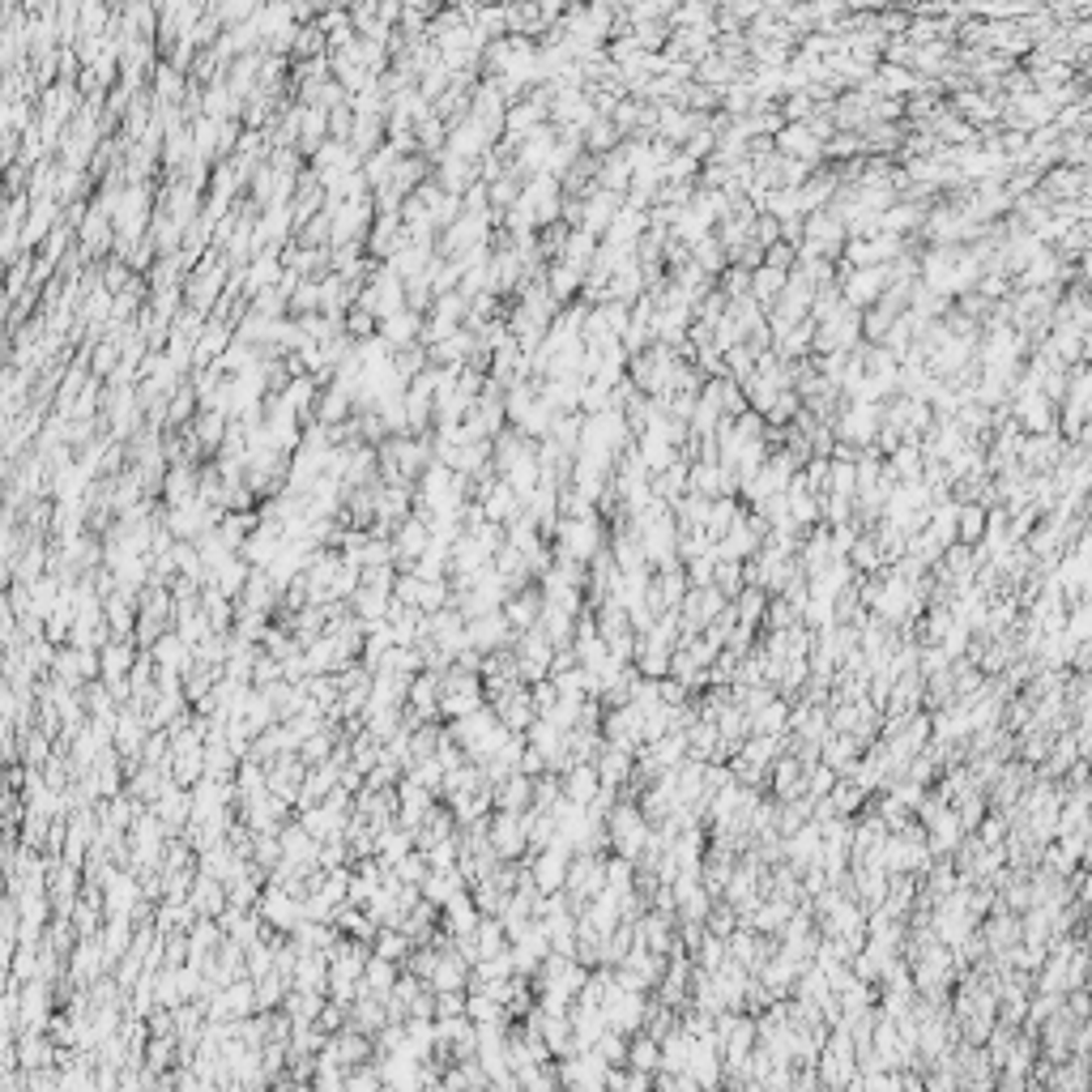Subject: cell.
I'll list each match as a JSON object with an SVG mask.
<instances>
[{"label":"cell","instance_id":"cell-30","mask_svg":"<svg viewBox=\"0 0 1092 1092\" xmlns=\"http://www.w3.org/2000/svg\"><path fill=\"white\" fill-rule=\"evenodd\" d=\"M786 287H789V274H782V269H769V265H760L756 274H751V300H756L760 307L764 303H777L786 295Z\"/></svg>","mask_w":1092,"mask_h":1092},{"label":"cell","instance_id":"cell-16","mask_svg":"<svg viewBox=\"0 0 1092 1092\" xmlns=\"http://www.w3.org/2000/svg\"><path fill=\"white\" fill-rule=\"evenodd\" d=\"M231 415H222V410H201V415H196V423H192V435H196V444L205 448V457L214 461L218 457V448L226 444V431H231Z\"/></svg>","mask_w":1092,"mask_h":1092},{"label":"cell","instance_id":"cell-44","mask_svg":"<svg viewBox=\"0 0 1092 1092\" xmlns=\"http://www.w3.org/2000/svg\"><path fill=\"white\" fill-rule=\"evenodd\" d=\"M439 947H415V956L406 960V973H415V977H423V982H431V973H435V964H439Z\"/></svg>","mask_w":1092,"mask_h":1092},{"label":"cell","instance_id":"cell-19","mask_svg":"<svg viewBox=\"0 0 1092 1092\" xmlns=\"http://www.w3.org/2000/svg\"><path fill=\"white\" fill-rule=\"evenodd\" d=\"M350 419H354V397L337 385H324L320 402H316V423H324V427H346Z\"/></svg>","mask_w":1092,"mask_h":1092},{"label":"cell","instance_id":"cell-24","mask_svg":"<svg viewBox=\"0 0 1092 1092\" xmlns=\"http://www.w3.org/2000/svg\"><path fill=\"white\" fill-rule=\"evenodd\" d=\"M598 764V777H602V786L606 789H615V786H628L632 782V751H623V747H611L606 743L602 747V756L593 760Z\"/></svg>","mask_w":1092,"mask_h":1092},{"label":"cell","instance_id":"cell-6","mask_svg":"<svg viewBox=\"0 0 1092 1092\" xmlns=\"http://www.w3.org/2000/svg\"><path fill=\"white\" fill-rule=\"evenodd\" d=\"M431 806H435V793L423 789L419 782H410V777H402V786H397V824L415 832L423 819L431 815Z\"/></svg>","mask_w":1092,"mask_h":1092},{"label":"cell","instance_id":"cell-18","mask_svg":"<svg viewBox=\"0 0 1092 1092\" xmlns=\"http://www.w3.org/2000/svg\"><path fill=\"white\" fill-rule=\"evenodd\" d=\"M495 793V811H513V815H525V811H534V782L530 777H508V782L500 786H491Z\"/></svg>","mask_w":1092,"mask_h":1092},{"label":"cell","instance_id":"cell-38","mask_svg":"<svg viewBox=\"0 0 1092 1092\" xmlns=\"http://www.w3.org/2000/svg\"><path fill=\"white\" fill-rule=\"evenodd\" d=\"M163 354H167V363H172L183 380L192 376V354H196V342H192V337H180V333H172V342H167V350H163Z\"/></svg>","mask_w":1092,"mask_h":1092},{"label":"cell","instance_id":"cell-35","mask_svg":"<svg viewBox=\"0 0 1092 1092\" xmlns=\"http://www.w3.org/2000/svg\"><path fill=\"white\" fill-rule=\"evenodd\" d=\"M628 1067L641 1071V1075H654L662 1067V1041L658 1037H636L632 1054H628Z\"/></svg>","mask_w":1092,"mask_h":1092},{"label":"cell","instance_id":"cell-33","mask_svg":"<svg viewBox=\"0 0 1092 1092\" xmlns=\"http://www.w3.org/2000/svg\"><path fill=\"white\" fill-rule=\"evenodd\" d=\"M691 261H696L704 274H726V269H730V252H726V244H721L717 235H708V239H700V244L691 248Z\"/></svg>","mask_w":1092,"mask_h":1092},{"label":"cell","instance_id":"cell-40","mask_svg":"<svg viewBox=\"0 0 1092 1092\" xmlns=\"http://www.w3.org/2000/svg\"><path fill=\"white\" fill-rule=\"evenodd\" d=\"M726 947H730V952H734V960H739V964H743V969H760V964H764V947H760L756 939H751V934H747V930H739V934H730V943H726Z\"/></svg>","mask_w":1092,"mask_h":1092},{"label":"cell","instance_id":"cell-26","mask_svg":"<svg viewBox=\"0 0 1092 1092\" xmlns=\"http://www.w3.org/2000/svg\"><path fill=\"white\" fill-rule=\"evenodd\" d=\"M346 1029H354V1032H363V1037H376L380 1029H389V1007L380 1003V999H359L350 1007V1025Z\"/></svg>","mask_w":1092,"mask_h":1092},{"label":"cell","instance_id":"cell-32","mask_svg":"<svg viewBox=\"0 0 1092 1092\" xmlns=\"http://www.w3.org/2000/svg\"><path fill=\"white\" fill-rule=\"evenodd\" d=\"M474 939H478V952H482V960H491V956H504L508 947V930H504V921L500 917H482L478 921V930H474Z\"/></svg>","mask_w":1092,"mask_h":1092},{"label":"cell","instance_id":"cell-34","mask_svg":"<svg viewBox=\"0 0 1092 1092\" xmlns=\"http://www.w3.org/2000/svg\"><path fill=\"white\" fill-rule=\"evenodd\" d=\"M465 1016H470L474 1025H508V1007L495 1003L487 990H470V1007H465Z\"/></svg>","mask_w":1092,"mask_h":1092},{"label":"cell","instance_id":"cell-25","mask_svg":"<svg viewBox=\"0 0 1092 1092\" xmlns=\"http://www.w3.org/2000/svg\"><path fill=\"white\" fill-rule=\"evenodd\" d=\"M598 235H589V231H568V239H563V252H559V261L563 265H572L580 269V274H589L593 261H598Z\"/></svg>","mask_w":1092,"mask_h":1092},{"label":"cell","instance_id":"cell-47","mask_svg":"<svg viewBox=\"0 0 1092 1092\" xmlns=\"http://www.w3.org/2000/svg\"><path fill=\"white\" fill-rule=\"evenodd\" d=\"M867 1088H871V1092H901V1080H892V1075H875Z\"/></svg>","mask_w":1092,"mask_h":1092},{"label":"cell","instance_id":"cell-46","mask_svg":"<svg viewBox=\"0 0 1092 1092\" xmlns=\"http://www.w3.org/2000/svg\"><path fill=\"white\" fill-rule=\"evenodd\" d=\"M530 696H534V708H538V717H546L550 708L559 704V687H555V683H550V678H546V683H534V687H530Z\"/></svg>","mask_w":1092,"mask_h":1092},{"label":"cell","instance_id":"cell-27","mask_svg":"<svg viewBox=\"0 0 1092 1092\" xmlns=\"http://www.w3.org/2000/svg\"><path fill=\"white\" fill-rule=\"evenodd\" d=\"M415 137H419V154L423 159H431V167H435V159L448 150V120H439L431 111V116H423L415 124Z\"/></svg>","mask_w":1092,"mask_h":1092},{"label":"cell","instance_id":"cell-41","mask_svg":"<svg viewBox=\"0 0 1092 1092\" xmlns=\"http://www.w3.org/2000/svg\"><path fill=\"white\" fill-rule=\"evenodd\" d=\"M393 875L402 879L406 888H423V879L431 875V867H427V854H419V849H415V854H410V858H402V862H397V867H393Z\"/></svg>","mask_w":1092,"mask_h":1092},{"label":"cell","instance_id":"cell-4","mask_svg":"<svg viewBox=\"0 0 1092 1092\" xmlns=\"http://www.w3.org/2000/svg\"><path fill=\"white\" fill-rule=\"evenodd\" d=\"M530 871H534V884L543 897H559L568 888V871H572V854L559 845L543 849V854H530Z\"/></svg>","mask_w":1092,"mask_h":1092},{"label":"cell","instance_id":"cell-42","mask_svg":"<svg viewBox=\"0 0 1092 1092\" xmlns=\"http://www.w3.org/2000/svg\"><path fill=\"white\" fill-rule=\"evenodd\" d=\"M406 777H410V782H419L423 789H431V793H444V769H439L435 756H431V760H419Z\"/></svg>","mask_w":1092,"mask_h":1092},{"label":"cell","instance_id":"cell-23","mask_svg":"<svg viewBox=\"0 0 1092 1092\" xmlns=\"http://www.w3.org/2000/svg\"><path fill=\"white\" fill-rule=\"evenodd\" d=\"M295 990L329 995V956H324V952H303L300 956V969H295Z\"/></svg>","mask_w":1092,"mask_h":1092},{"label":"cell","instance_id":"cell-12","mask_svg":"<svg viewBox=\"0 0 1092 1092\" xmlns=\"http://www.w3.org/2000/svg\"><path fill=\"white\" fill-rule=\"evenodd\" d=\"M482 513H487V521H491V525H504V530H508V525H513V521H521V517H525V500L513 491V482H504V478H500V482H495V487H491L487 500H482Z\"/></svg>","mask_w":1092,"mask_h":1092},{"label":"cell","instance_id":"cell-21","mask_svg":"<svg viewBox=\"0 0 1092 1092\" xmlns=\"http://www.w3.org/2000/svg\"><path fill=\"white\" fill-rule=\"evenodd\" d=\"M470 982H474V969L457 952L439 956L435 973H431V990H435V995H444V990H470Z\"/></svg>","mask_w":1092,"mask_h":1092},{"label":"cell","instance_id":"cell-10","mask_svg":"<svg viewBox=\"0 0 1092 1092\" xmlns=\"http://www.w3.org/2000/svg\"><path fill=\"white\" fill-rule=\"evenodd\" d=\"M192 913L201 917V921H218L226 910H231V897H226V884L222 879H209V875H196V884H192Z\"/></svg>","mask_w":1092,"mask_h":1092},{"label":"cell","instance_id":"cell-1","mask_svg":"<svg viewBox=\"0 0 1092 1092\" xmlns=\"http://www.w3.org/2000/svg\"><path fill=\"white\" fill-rule=\"evenodd\" d=\"M555 559H572V563H589L606 550V530H602V521L598 517H585V521H568L563 517L559 521V530H555Z\"/></svg>","mask_w":1092,"mask_h":1092},{"label":"cell","instance_id":"cell-8","mask_svg":"<svg viewBox=\"0 0 1092 1092\" xmlns=\"http://www.w3.org/2000/svg\"><path fill=\"white\" fill-rule=\"evenodd\" d=\"M431 180H435L444 192H452V196H465V192H470L482 176H478V167H474V163H465V159H457V154H448V150H444V154H439V159H435V176H431Z\"/></svg>","mask_w":1092,"mask_h":1092},{"label":"cell","instance_id":"cell-20","mask_svg":"<svg viewBox=\"0 0 1092 1092\" xmlns=\"http://www.w3.org/2000/svg\"><path fill=\"white\" fill-rule=\"evenodd\" d=\"M423 901H431L435 910H444V905L452 901V897H461V892H470V884H465V875L452 867V871H431L427 879H423Z\"/></svg>","mask_w":1092,"mask_h":1092},{"label":"cell","instance_id":"cell-28","mask_svg":"<svg viewBox=\"0 0 1092 1092\" xmlns=\"http://www.w3.org/2000/svg\"><path fill=\"white\" fill-rule=\"evenodd\" d=\"M410 854H415V832H410V828L393 824V828L380 832V841H376V858L385 862L389 871H393L402 858H410Z\"/></svg>","mask_w":1092,"mask_h":1092},{"label":"cell","instance_id":"cell-2","mask_svg":"<svg viewBox=\"0 0 1092 1092\" xmlns=\"http://www.w3.org/2000/svg\"><path fill=\"white\" fill-rule=\"evenodd\" d=\"M427 546H431V525L423 521L419 513L397 525V530H393V563H397V572H415V563L427 555Z\"/></svg>","mask_w":1092,"mask_h":1092},{"label":"cell","instance_id":"cell-14","mask_svg":"<svg viewBox=\"0 0 1092 1092\" xmlns=\"http://www.w3.org/2000/svg\"><path fill=\"white\" fill-rule=\"evenodd\" d=\"M397 982H402V973H397V964L393 960H380L372 956L367 960V973H363V982H359V999H380V1003H389L393 999V990Z\"/></svg>","mask_w":1092,"mask_h":1092},{"label":"cell","instance_id":"cell-22","mask_svg":"<svg viewBox=\"0 0 1092 1092\" xmlns=\"http://www.w3.org/2000/svg\"><path fill=\"white\" fill-rule=\"evenodd\" d=\"M252 572H257V568H252L244 555H235V559H226L222 568L214 572V585H209V589H218L222 598L239 602V598H244V589H248V580H252Z\"/></svg>","mask_w":1092,"mask_h":1092},{"label":"cell","instance_id":"cell-3","mask_svg":"<svg viewBox=\"0 0 1092 1092\" xmlns=\"http://www.w3.org/2000/svg\"><path fill=\"white\" fill-rule=\"evenodd\" d=\"M491 849L500 854V862H521V854H530V824H525V815L495 811L491 815Z\"/></svg>","mask_w":1092,"mask_h":1092},{"label":"cell","instance_id":"cell-9","mask_svg":"<svg viewBox=\"0 0 1092 1092\" xmlns=\"http://www.w3.org/2000/svg\"><path fill=\"white\" fill-rule=\"evenodd\" d=\"M423 329H427V316H423V311H410V307L397 311V316H389V320H380V337L389 342L393 354L406 350V346H419Z\"/></svg>","mask_w":1092,"mask_h":1092},{"label":"cell","instance_id":"cell-13","mask_svg":"<svg viewBox=\"0 0 1092 1092\" xmlns=\"http://www.w3.org/2000/svg\"><path fill=\"white\" fill-rule=\"evenodd\" d=\"M543 606H546V598H543V589H538V580H534L530 589H521V593H513V598L504 602V615H508V623H513L517 636H521V632L538 628V619H543Z\"/></svg>","mask_w":1092,"mask_h":1092},{"label":"cell","instance_id":"cell-31","mask_svg":"<svg viewBox=\"0 0 1092 1092\" xmlns=\"http://www.w3.org/2000/svg\"><path fill=\"white\" fill-rule=\"evenodd\" d=\"M324 1003H329V995H311V990H291L287 995V1016L295 1020V1025H316L320 1012H324Z\"/></svg>","mask_w":1092,"mask_h":1092},{"label":"cell","instance_id":"cell-5","mask_svg":"<svg viewBox=\"0 0 1092 1092\" xmlns=\"http://www.w3.org/2000/svg\"><path fill=\"white\" fill-rule=\"evenodd\" d=\"M307 764H303V756H278L274 764H269V793H274V798H282V802H300V789H303V782H307Z\"/></svg>","mask_w":1092,"mask_h":1092},{"label":"cell","instance_id":"cell-29","mask_svg":"<svg viewBox=\"0 0 1092 1092\" xmlns=\"http://www.w3.org/2000/svg\"><path fill=\"white\" fill-rule=\"evenodd\" d=\"M415 939H410L406 930H397V926H380V934H376V943H372V956H380V960H393V964H402V960H410L415 956Z\"/></svg>","mask_w":1092,"mask_h":1092},{"label":"cell","instance_id":"cell-17","mask_svg":"<svg viewBox=\"0 0 1092 1092\" xmlns=\"http://www.w3.org/2000/svg\"><path fill=\"white\" fill-rule=\"evenodd\" d=\"M602 793V777L598 764H576V769L563 773V798L576 806H593V798Z\"/></svg>","mask_w":1092,"mask_h":1092},{"label":"cell","instance_id":"cell-11","mask_svg":"<svg viewBox=\"0 0 1092 1092\" xmlns=\"http://www.w3.org/2000/svg\"><path fill=\"white\" fill-rule=\"evenodd\" d=\"M623 214V196L619 192H606V188H593L585 196V226L580 231L589 235H606L615 226V218Z\"/></svg>","mask_w":1092,"mask_h":1092},{"label":"cell","instance_id":"cell-43","mask_svg":"<svg viewBox=\"0 0 1092 1092\" xmlns=\"http://www.w3.org/2000/svg\"><path fill=\"white\" fill-rule=\"evenodd\" d=\"M593 1054H598V1058L606 1062V1067H619V1062H628L632 1045L623 1041V1032H615V1029H611V1032H606V1037L598 1041V1049H593Z\"/></svg>","mask_w":1092,"mask_h":1092},{"label":"cell","instance_id":"cell-36","mask_svg":"<svg viewBox=\"0 0 1092 1092\" xmlns=\"http://www.w3.org/2000/svg\"><path fill=\"white\" fill-rule=\"evenodd\" d=\"M990 530V517H986V508H977V504H964L960 508V517H956V543H977Z\"/></svg>","mask_w":1092,"mask_h":1092},{"label":"cell","instance_id":"cell-45","mask_svg":"<svg viewBox=\"0 0 1092 1092\" xmlns=\"http://www.w3.org/2000/svg\"><path fill=\"white\" fill-rule=\"evenodd\" d=\"M465 1007H470L465 990H444V995H435V1020H457L465 1016Z\"/></svg>","mask_w":1092,"mask_h":1092},{"label":"cell","instance_id":"cell-7","mask_svg":"<svg viewBox=\"0 0 1092 1092\" xmlns=\"http://www.w3.org/2000/svg\"><path fill=\"white\" fill-rule=\"evenodd\" d=\"M192 500H201V465L180 461V465H172V470H167L163 504H167V508H183V504H192Z\"/></svg>","mask_w":1092,"mask_h":1092},{"label":"cell","instance_id":"cell-39","mask_svg":"<svg viewBox=\"0 0 1092 1092\" xmlns=\"http://www.w3.org/2000/svg\"><path fill=\"white\" fill-rule=\"evenodd\" d=\"M376 333H380V320L372 316V311H363V307H350L346 311V337H350V342H372Z\"/></svg>","mask_w":1092,"mask_h":1092},{"label":"cell","instance_id":"cell-15","mask_svg":"<svg viewBox=\"0 0 1092 1092\" xmlns=\"http://www.w3.org/2000/svg\"><path fill=\"white\" fill-rule=\"evenodd\" d=\"M278 836H282V854H287L291 862H300V867H320V841L316 836H307V828L300 824V819H291Z\"/></svg>","mask_w":1092,"mask_h":1092},{"label":"cell","instance_id":"cell-37","mask_svg":"<svg viewBox=\"0 0 1092 1092\" xmlns=\"http://www.w3.org/2000/svg\"><path fill=\"white\" fill-rule=\"evenodd\" d=\"M98 278H103V287L111 295H120V291H129L133 282H137V269L129 261H120V257H107L103 265H98Z\"/></svg>","mask_w":1092,"mask_h":1092}]
</instances>
